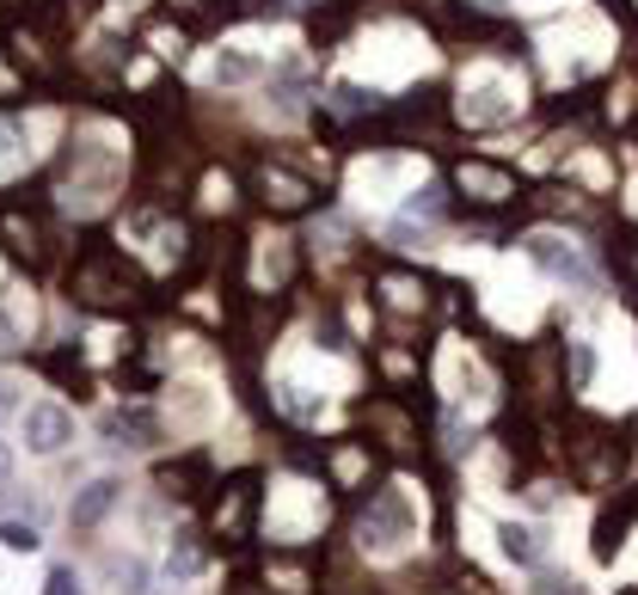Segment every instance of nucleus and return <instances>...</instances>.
I'll return each mask as SVG.
<instances>
[{
    "mask_svg": "<svg viewBox=\"0 0 638 595\" xmlns=\"http://www.w3.org/2000/svg\"><path fill=\"white\" fill-rule=\"evenodd\" d=\"M68 289H74V301H86V307H130L135 295H142V283H135V270L123 265L117 252H86L74 265V277H68Z\"/></svg>",
    "mask_w": 638,
    "mask_h": 595,
    "instance_id": "1",
    "label": "nucleus"
},
{
    "mask_svg": "<svg viewBox=\"0 0 638 595\" xmlns=\"http://www.w3.org/2000/svg\"><path fill=\"white\" fill-rule=\"evenodd\" d=\"M516 105H522V86L504 68H473V74L461 80V117L466 123H504V117H516Z\"/></svg>",
    "mask_w": 638,
    "mask_h": 595,
    "instance_id": "2",
    "label": "nucleus"
},
{
    "mask_svg": "<svg viewBox=\"0 0 638 595\" xmlns=\"http://www.w3.org/2000/svg\"><path fill=\"white\" fill-rule=\"evenodd\" d=\"M412 529H418V510H412V497L393 485V491H381V497H374V510L362 516V546L393 553L399 541H412Z\"/></svg>",
    "mask_w": 638,
    "mask_h": 595,
    "instance_id": "3",
    "label": "nucleus"
},
{
    "mask_svg": "<svg viewBox=\"0 0 638 595\" xmlns=\"http://www.w3.org/2000/svg\"><path fill=\"white\" fill-rule=\"evenodd\" d=\"M253 510H258V485L253 479H227L222 497H215V534H222L227 546H239L253 534Z\"/></svg>",
    "mask_w": 638,
    "mask_h": 595,
    "instance_id": "4",
    "label": "nucleus"
},
{
    "mask_svg": "<svg viewBox=\"0 0 638 595\" xmlns=\"http://www.w3.org/2000/svg\"><path fill=\"white\" fill-rule=\"evenodd\" d=\"M74 442V418H68L62 406H25V449L31 454H55V449H68Z\"/></svg>",
    "mask_w": 638,
    "mask_h": 595,
    "instance_id": "5",
    "label": "nucleus"
},
{
    "mask_svg": "<svg viewBox=\"0 0 638 595\" xmlns=\"http://www.w3.org/2000/svg\"><path fill=\"white\" fill-rule=\"evenodd\" d=\"M522 252H528L541 270H553V277L584 283V289H589V270H584V258H577L572 239H558V234H528V239H522Z\"/></svg>",
    "mask_w": 638,
    "mask_h": 595,
    "instance_id": "6",
    "label": "nucleus"
},
{
    "mask_svg": "<svg viewBox=\"0 0 638 595\" xmlns=\"http://www.w3.org/2000/svg\"><path fill=\"white\" fill-rule=\"evenodd\" d=\"M117 491H123L117 479H93V485L68 503V522H74V529H99V522H105V510L117 503Z\"/></svg>",
    "mask_w": 638,
    "mask_h": 595,
    "instance_id": "7",
    "label": "nucleus"
},
{
    "mask_svg": "<svg viewBox=\"0 0 638 595\" xmlns=\"http://www.w3.org/2000/svg\"><path fill=\"white\" fill-rule=\"evenodd\" d=\"M154 479H160V491H166V497H197L203 479H209V461H203V454H185V461H166Z\"/></svg>",
    "mask_w": 638,
    "mask_h": 595,
    "instance_id": "8",
    "label": "nucleus"
},
{
    "mask_svg": "<svg viewBox=\"0 0 638 595\" xmlns=\"http://www.w3.org/2000/svg\"><path fill=\"white\" fill-rule=\"evenodd\" d=\"M105 437H130V449H147V442H160V418H154V411H142V406L111 411V418H105Z\"/></svg>",
    "mask_w": 638,
    "mask_h": 595,
    "instance_id": "9",
    "label": "nucleus"
},
{
    "mask_svg": "<svg viewBox=\"0 0 638 595\" xmlns=\"http://www.w3.org/2000/svg\"><path fill=\"white\" fill-rule=\"evenodd\" d=\"M497 546H504V558H516V565H534V558H541V534L522 529V522H504V529H497Z\"/></svg>",
    "mask_w": 638,
    "mask_h": 595,
    "instance_id": "10",
    "label": "nucleus"
},
{
    "mask_svg": "<svg viewBox=\"0 0 638 595\" xmlns=\"http://www.w3.org/2000/svg\"><path fill=\"white\" fill-rule=\"evenodd\" d=\"M258 74H265L258 55H239V50L215 55V80H222V86H246V80H258Z\"/></svg>",
    "mask_w": 638,
    "mask_h": 595,
    "instance_id": "11",
    "label": "nucleus"
},
{
    "mask_svg": "<svg viewBox=\"0 0 638 595\" xmlns=\"http://www.w3.org/2000/svg\"><path fill=\"white\" fill-rule=\"evenodd\" d=\"M461 185H466V191H478V197H485V203L510 197V178L497 173V166H461Z\"/></svg>",
    "mask_w": 638,
    "mask_h": 595,
    "instance_id": "12",
    "label": "nucleus"
},
{
    "mask_svg": "<svg viewBox=\"0 0 638 595\" xmlns=\"http://www.w3.org/2000/svg\"><path fill=\"white\" fill-rule=\"evenodd\" d=\"M265 191H270V203H277V209H301V203L313 197V191H307L301 178H289V173H265Z\"/></svg>",
    "mask_w": 638,
    "mask_h": 595,
    "instance_id": "13",
    "label": "nucleus"
},
{
    "mask_svg": "<svg viewBox=\"0 0 638 595\" xmlns=\"http://www.w3.org/2000/svg\"><path fill=\"white\" fill-rule=\"evenodd\" d=\"M0 546H7V553H38V529H31V522H0Z\"/></svg>",
    "mask_w": 638,
    "mask_h": 595,
    "instance_id": "14",
    "label": "nucleus"
},
{
    "mask_svg": "<svg viewBox=\"0 0 638 595\" xmlns=\"http://www.w3.org/2000/svg\"><path fill=\"white\" fill-rule=\"evenodd\" d=\"M0 227H7V239H13V252H25V258H38V252H43V234H38V227H31V222H19V215H7V222H0Z\"/></svg>",
    "mask_w": 638,
    "mask_h": 595,
    "instance_id": "15",
    "label": "nucleus"
},
{
    "mask_svg": "<svg viewBox=\"0 0 638 595\" xmlns=\"http://www.w3.org/2000/svg\"><path fill=\"white\" fill-rule=\"evenodd\" d=\"M405 215H424V222H430V215H442V191H436V185H430V191H412V197H405Z\"/></svg>",
    "mask_w": 638,
    "mask_h": 595,
    "instance_id": "16",
    "label": "nucleus"
},
{
    "mask_svg": "<svg viewBox=\"0 0 638 595\" xmlns=\"http://www.w3.org/2000/svg\"><path fill=\"white\" fill-rule=\"evenodd\" d=\"M111 577L123 583V595H142V583H147V571L135 565V558H123V565H111Z\"/></svg>",
    "mask_w": 638,
    "mask_h": 595,
    "instance_id": "17",
    "label": "nucleus"
},
{
    "mask_svg": "<svg viewBox=\"0 0 638 595\" xmlns=\"http://www.w3.org/2000/svg\"><path fill=\"white\" fill-rule=\"evenodd\" d=\"M332 105L338 111H362V105H374V93H362V86H332Z\"/></svg>",
    "mask_w": 638,
    "mask_h": 595,
    "instance_id": "18",
    "label": "nucleus"
},
{
    "mask_svg": "<svg viewBox=\"0 0 638 595\" xmlns=\"http://www.w3.org/2000/svg\"><path fill=\"white\" fill-rule=\"evenodd\" d=\"M572 375H577V387H589V375H596V350L589 345H572Z\"/></svg>",
    "mask_w": 638,
    "mask_h": 595,
    "instance_id": "19",
    "label": "nucleus"
},
{
    "mask_svg": "<svg viewBox=\"0 0 638 595\" xmlns=\"http://www.w3.org/2000/svg\"><path fill=\"white\" fill-rule=\"evenodd\" d=\"M43 595H86L74 583V571H50V583H43Z\"/></svg>",
    "mask_w": 638,
    "mask_h": 595,
    "instance_id": "20",
    "label": "nucleus"
},
{
    "mask_svg": "<svg viewBox=\"0 0 638 595\" xmlns=\"http://www.w3.org/2000/svg\"><path fill=\"white\" fill-rule=\"evenodd\" d=\"M203 565V553H197V546H191V541H178V553H173V571H178V577H191V571H197Z\"/></svg>",
    "mask_w": 638,
    "mask_h": 595,
    "instance_id": "21",
    "label": "nucleus"
},
{
    "mask_svg": "<svg viewBox=\"0 0 638 595\" xmlns=\"http://www.w3.org/2000/svg\"><path fill=\"white\" fill-rule=\"evenodd\" d=\"M154 43H160V55H178V50H185V38H178V31H154Z\"/></svg>",
    "mask_w": 638,
    "mask_h": 595,
    "instance_id": "22",
    "label": "nucleus"
},
{
    "mask_svg": "<svg viewBox=\"0 0 638 595\" xmlns=\"http://www.w3.org/2000/svg\"><path fill=\"white\" fill-rule=\"evenodd\" d=\"M13 473V449H7V442H0V479Z\"/></svg>",
    "mask_w": 638,
    "mask_h": 595,
    "instance_id": "23",
    "label": "nucleus"
}]
</instances>
